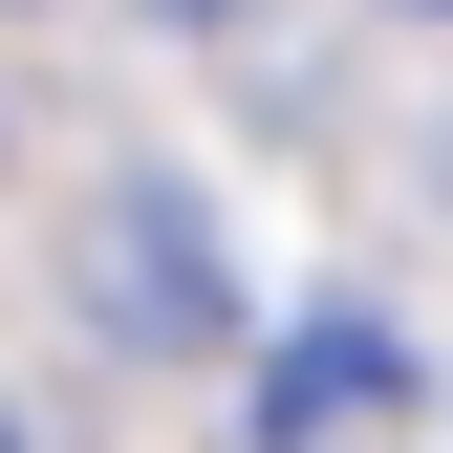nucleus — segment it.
<instances>
[{"instance_id":"f257e3e1","label":"nucleus","mask_w":453,"mask_h":453,"mask_svg":"<svg viewBox=\"0 0 453 453\" xmlns=\"http://www.w3.org/2000/svg\"><path fill=\"white\" fill-rule=\"evenodd\" d=\"M346 411H388V346H303V367H280V453H324Z\"/></svg>"},{"instance_id":"7ed1b4c3","label":"nucleus","mask_w":453,"mask_h":453,"mask_svg":"<svg viewBox=\"0 0 453 453\" xmlns=\"http://www.w3.org/2000/svg\"><path fill=\"white\" fill-rule=\"evenodd\" d=\"M432 22H453V0H432Z\"/></svg>"},{"instance_id":"20e7f679","label":"nucleus","mask_w":453,"mask_h":453,"mask_svg":"<svg viewBox=\"0 0 453 453\" xmlns=\"http://www.w3.org/2000/svg\"><path fill=\"white\" fill-rule=\"evenodd\" d=\"M0 453H22V432H0Z\"/></svg>"},{"instance_id":"f03ea898","label":"nucleus","mask_w":453,"mask_h":453,"mask_svg":"<svg viewBox=\"0 0 453 453\" xmlns=\"http://www.w3.org/2000/svg\"><path fill=\"white\" fill-rule=\"evenodd\" d=\"M151 22H238V0H151Z\"/></svg>"}]
</instances>
